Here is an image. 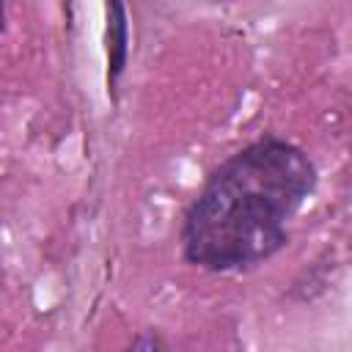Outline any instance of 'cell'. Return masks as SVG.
<instances>
[{
  "label": "cell",
  "mask_w": 352,
  "mask_h": 352,
  "mask_svg": "<svg viewBox=\"0 0 352 352\" xmlns=\"http://www.w3.org/2000/svg\"><path fill=\"white\" fill-rule=\"evenodd\" d=\"M129 52V22L124 0H107V80L116 88Z\"/></svg>",
  "instance_id": "cell-2"
},
{
  "label": "cell",
  "mask_w": 352,
  "mask_h": 352,
  "mask_svg": "<svg viewBox=\"0 0 352 352\" xmlns=\"http://www.w3.org/2000/svg\"><path fill=\"white\" fill-rule=\"evenodd\" d=\"M316 187L311 157L280 138H264L226 160L187 209L182 248L212 272L248 270L289 242V223Z\"/></svg>",
  "instance_id": "cell-1"
}]
</instances>
